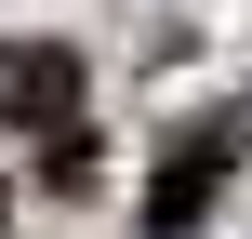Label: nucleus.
<instances>
[{
	"label": "nucleus",
	"mask_w": 252,
	"mask_h": 239,
	"mask_svg": "<svg viewBox=\"0 0 252 239\" xmlns=\"http://www.w3.org/2000/svg\"><path fill=\"white\" fill-rule=\"evenodd\" d=\"M93 173H106V146H93L80 120H53V133H40V186H53V200H93Z\"/></svg>",
	"instance_id": "7ed1b4c3"
},
{
	"label": "nucleus",
	"mask_w": 252,
	"mask_h": 239,
	"mask_svg": "<svg viewBox=\"0 0 252 239\" xmlns=\"http://www.w3.org/2000/svg\"><path fill=\"white\" fill-rule=\"evenodd\" d=\"M80 120V53L66 40H0V133H53Z\"/></svg>",
	"instance_id": "f257e3e1"
},
{
	"label": "nucleus",
	"mask_w": 252,
	"mask_h": 239,
	"mask_svg": "<svg viewBox=\"0 0 252 239\" xmlns=\"http://www.w3.org/2000/svg\"><path fill=\"white\" fill-rule=\"evenodd\" d=\"M213 186H226V133H186V146H173V173L146 186V226H159V239H186L199 213H213Z\"/></svg>",
	"instance_id": "f03ea898"
}]
</instances>
